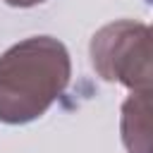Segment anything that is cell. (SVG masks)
<instances>
[{"label":"cell","instance_id":"4","mask_svg":"<svg viewBox=\"0 0 153 153\" xmlns=\"http://www.w3.org/2000/svg\"><path fill=\"white\" fill-rule=\"evenodd\" d=\"M2 2L10 7H33V5H41L45 0H2Z\"/></svg>","mask_w":153,"mask_h":153},{"label":"cell","instance_id":"1","mask_svg":"<svg viewBox=\"0 0 153 153\" xmlns=\"http://www.w3.org/2000/svg\"><path fill=\"white\" fill-rule=\"evenodd\" d=\"M72 76V60L53 36H31L0 55V122L26 124L48 112Z\"/></svg>","mask_w":153,"mask_h":153},{"label":"cell","instance_id":"3","mask_svg":"<svg viewBox=\"0 0 153 153\" xmlns=\"http://www.w3.org/2000/svg\"><path fill=\"white\" fill-rule=\"evenodd\" d=\"M120 127L127 153H151V91H131L122 103Z\"/></svg>","mask_w":153,"mask_h":153},{"label":"cell","instance_id":"2","mask_svg":"<svg viewBox=\"0 0 153 153\" xmlns=\"http://www.w3.org/2000/svg\"><path fill=\"white\" fill-rule=\"evenodd\" d=\"M91 65L100 79L129 91H151V29L143 22L117 19L98 29L88 45Z\"/></svg>","mask_w":153,"mask_h":153}]
</instances>
